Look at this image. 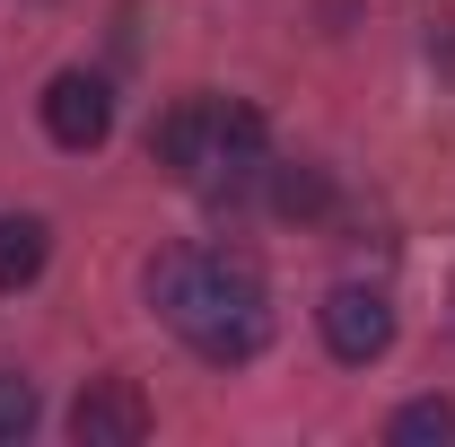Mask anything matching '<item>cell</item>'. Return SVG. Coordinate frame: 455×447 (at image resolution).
Returning <instances> with one entry per match:
<instances>
[{
	"label": "cell",
	"mask_w": 455,
	"mask_h": 447,
	"mask_svg": "<svg viewBox=\"0 0 455 447\" xmlns=\"http://www.w3.org/2000/svg\"><path fill=\"white\" fill-rule=\"evenodd\" d=\"M140 280H149V307H158L211 369H245V360L272 342V289H263V272H254L245 255L167 246V255H149Z\"/></svg>",
	"instance_id": "6da1fadb"
},
{
	"label": "cell",
	"mask_w": 455,
	"mask_h": 447,
	"mask_svg": "<svg viewBox=\"0 0 455 447\" xmlns=\"http://www.w3.org/2000/svg\"><path fill=\"white\" fill-rule=\"evenodd\" d=\"M254 175H272L263 167V114L228 97V106L211 114V150H202V175H193V184H202L211 202H236Z\"/></svg>",
	"instance_id": "7a4b0ae2"
},
{
	"label": "cell",
	"mask_w": 455,
	"mask_h": 447,
	"mask_svg": "<svg viewBox=\"0 0 455 447\" xmlns=\"http://www.w3.org/2000/svg\"><path fill=\"white\" fill-rule=\"evenodd\" d=\"M315 325H324V351H333L341 369H368V360L395 351V307H386V289H359V280L315 307Z\"/></svg>",
	"instance_id": "3957f363"
},
{
	"label": "cell",
	"mask_w": 455,
	"mask_h": 447,
	"mask_svg": "<svg viewBox=\"0 0 455 447\" xmlns=\"http://www.w3.org/2000/svg\"><path fill=\"white\" fill-rule=\"evenodd\" d=\"M70 439L79 447H140L149 439V394L132 378H88L70 403Z\"/></svg>",
	"instance_id": "277c9868"
},
{
	"label": "cell",
	"mask_w": 455,
	"mask_h": 447,
	"mask_svg": "<svg viewBox=\"0 0 455 447\" xmlns=\"http://www.w3.org/2000/svg\"><path fill=\"white\" fill-rule=\"evenodd\" d=\"M44 132H53L61 150H106L114 132V88L97 70H61L53 88H44Z\"/></svg>",
	"instance_id": "5b68a950"
},
{
	"label": "cell",
	"mask_w": 455,
	"mask_h": 447,
	"mask_svg": "<svg viewBox=\"0 0 455 447\" xmlns=\"http://www.w3.org/2000/svg\"><path fill=\"white\" fill-rule=\"evenodd\" d=\"M211 114H220V97H175L158 123H149V167L167 175H202V150H211Z\"/></svg>",
	"instance_id": "8992f818"
},
{
	"label": "cell",
	"mask_w": 455,
	"mask_h": 447,
	"mask_svg": "<svg viewBox=\"0 0 455 447\" xmlns=\"http://www.w3.org/2000/svg\"><path fill=\"white\" fill-rule=\"evenodd\" d=\"M44 255H53V228L36 211H0V289H27L44 272Z\"/></svg>",
	"instance_id": "52a82bcc"
},
{
	"label": "cell",
	"mask_w": 455,
	"mask_h": 447,
	"mask_svg": "<svg viewBox=\"0 0 455 447\" xmlns=\"http://www.w3.org/2000/svg\"><path fill=\"white\" fill-rule=\"evenodd\" d=\"M386 439H395V447H447V439H455V403H447V394L403 403L395 421H386Z\"/></svg>",
	"instance_id": "ba28073f"
},
{
	"label": "cell",
	"mask_w": 455,
	"mask_h": 447,
	"mask_svg": "<svg viewBox=\"0 0 455 447\" xmlns=\"http://www.w3.org/2000/svg\"><path fill=\"white\" fill-rule=\"evenodd\" d=\"M324 202H333L324 167H272V211L281 220H324Z\"/></svg>",
	"instance_id": "9c48e42d"
},
{
	"label": "cell",
	"mask_w": 455,
	"mask_h": 447,
	"mask_svg": "<svg viewBox=\"0 0 455 447\" xmlns=\"http://www.w3.org/2000/svg\"><path fill=\"white\" fill-rule=\"evenodd\" d=\"M36 412H44V403H36V386L0 369V447H18V439H27V430H36Z\"/></svg>",
	"instance_id": "30bf717a"
},
{
	"label": "cell",
	"mask_w": 455,
	"mask_h": 447,
	"mask_svg": "<svg viewBox=\"0 0 455 447\" xmlns=\"http://www.w3.org/2000/svg\"><path fill=\"white\" fill-rule=\"evenodd\" d=\"M429 61L455 79V18H438V27H429Z\"/></svg>",
	"instance_id": "8fae6325"
}]
</instances>
